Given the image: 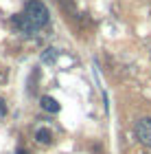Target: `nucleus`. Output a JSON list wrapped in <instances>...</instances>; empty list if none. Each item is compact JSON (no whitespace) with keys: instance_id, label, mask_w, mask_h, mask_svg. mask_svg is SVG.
<instances>
[{"instance_id":"f257e3e1","label":"nucleus","mask_w":151,"mask_h":154,"mask_svg":"<svg viewBox=\"0 0 151 154\" xmlns=\"http://www.w3.org/2000/svg\"><path fill=\"white\" fill-rule=\"evenodd\" d=\"M24 18L29 20V24L37 31V29H42V26L48 24V9H46L39 0H31V2L26 5V9H24Z\"/></svg>"},{"instance_id":"f03ea898","label":"nucleus","mask_w":151,"mask_h":154,"mask_svg":"<svg viewBox=\"0 0 151 154\" xmlns=\"http://www.w3.org/2000/svg\"><path fill=\"white\" fill-rule=\"evenodd\" d=\"M136 137L142 145L151 148V117H145L136 123Z\"/></svg>"},{"instance_id":"7ed1b4c3","label":"nucleus","mask_w":151,"mask_h":154,"mask_svg":"<svg viewBox=\"0 0 151 154\" xmlns=\"http://www.w3.org/2000/svg\"><path fill=\"white\" fill-rule=\"evenodd\" d=\"M39 103H42V108L46 110V112H59L57 99H53V97H48V95H44L42 99H39Z\"/></svg>"},{"instance_id":"20e7f679","label":"nucleus","mask_w":151,"mask_h":154,"mask_svg":"<svg viewBox=\"0 0 151 154\" xmlns=\"http://www.w3.org/2000/svg\"><path fill=\"white\" fill-rule=\"evenodd\" d=\"M35 139H37L39 143H44V145H46V143H51V141H53V132H51L48 128H39V130L35 132Z\"/></svg>"},{"instance_id":"39448f33","label":"nucleus","mask_w":151,"mask_h":154,"mask_svg":"<svg viewBox=\"0 0 151 154\" xmlns=\"http://www.w3.org/2000/svg\"><path fill=\"white\" fill-rule=\"evenodd\" d=\"M0 115H7V106H4L2 99H0Z\"/></svg>"},{"instance_id":"423d86ee","label":"nucleus","mask_w":151,"mask_h":154,"mask_svg":"<svg viewBox=\"0 0 151 154\" xmlns=\"http://www.w3.org/2000/svg\"><path fill=\"white\" fill-rule=\"evenodd\" d=\"M18 154H29V152H26V150H20V152H18Z\"/></svg>"}]
</instances>
